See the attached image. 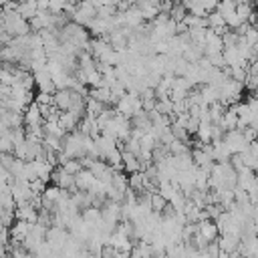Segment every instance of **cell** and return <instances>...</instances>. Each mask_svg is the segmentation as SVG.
Masks as SVG:
<instances>
[{"mask_svg": "<svg viewBox=\"0 0 258 258\" xmlns=\"http://www.w3.org/2000/svg\"><path fill=\"white\" fill-rule=\"evenodd\" d=\"M125 2H127L129 6H131V4H135V0H125Z\"/></svg>", "mask_w": 258, "mask_h": 258, "instance_id": "15", "label": "cell"}, {"mask_svg": "<svg viewBox=\"0 0 258 258\" xmlns=\"http://www.w3.org/2000/svg\"><path fill=\"white\" fill-rule=\"evenodd\" d=\"M242 38H244L246 44H250V46L258 44V32H256V26H248V30L242 34Z\"/></svg>", "mask_w": 258, "mask_h": 258, "instance_id": "12", "label": "cell"}, {"mask_svg": "<svg viewBox=\"0 0 258 258\" xmlns=\"http://www.w3.org/2000/svg\"><path fill=\"white\" fill-rule=\"evenodd\" d=\"M121 163H123V171L125 173H131V171H137L139 169V159L135 153L127 151V149H121Z\"/></svg>", "mask_w": 258, "mask_h": 258, "instance_id": "8", "label": "cell"}, {"mask_svg": "<svg viewBox=\"0 0 258 258\" xmlns=\"http://www.w3.org/2000/svg\"><path fill=\"white\" fill-rule=\"evenodd\" d=\"M52 103L58 111H67L71 105V89H56L52 93Z\"/></svg>", "mask_w": 258, "mask_h": 258, "instance_id": "7", "label": "cell"}, {"mask_svg": "<svg viewBox=\"0 0 258 258\" xmlns=\"http://www.w3.org/2000/svg\"><path fill=\"white\" fill-rule=\"evenodd\" d=\"M2 30H4V28H2V26H0V34H2Z\"/></svg>", "mask_w": 258, "mask_h": 258, "instance_id": "16", "label": "cell"}, {"mask_svg": "<svg viewBox=\"0 0 258 258\" xmlns=\"http://www.w3.org/2000/svg\"><path fill=\"white\" fill-rule=\"evenodd\" d=\"M185 12H187L185 6H183L179 0H173V4H171V8H169V18L175 20V22H179V20H183Z\"/></svg>", "mask_w": 258, "mask_h": 258, "instance_id": "11", "label": "cell"}, {"mask_svg": "<svg viewBox=\"0 0 258 258\" xmlns=\"http://www.w3.org/2000/svg\"><path fill=\"white\" fill-rule=\"evenodd\" d=\"M22 117H24V125H36V123H42V115H40V107L38 103L32 99L24 111H22Z\"/></svg>", "mask_w": 258, "mask_h": 258, "instance_id": "4", "label": "cell"}, {"mask_svg": "<svg viewBox=\"0 0 258 258\" xmlns=\"http://www.w3.org/2000/svg\"><path fill=\"white\" fill-rule=\"evenodd\" d=\"M222 141L230 147L232 153H240V151H244V149L248 147V143H250V141H246V137L242 135L240 129H228V131H224Z\"/></svg>", "mask_w": 258, "mask_h": 258, "instance_id": "2", "label": "cell"}, {"mask_svg": "<svg viewBox=\"0 0 258 258\" xmlns=\"http://www.w3.org/2000/svg\"><path fill=\"white\" fill-rule=\"evenodd\" d=\"M2 28L10 34V36H22V34H28L30 32V26H28V20L22 18L16 10H10V12H4V22H2Z\"/></svg>", "mask_w": 258, "mask_h": 258, "instance_id": "1", "label": "cell"}, {"mask_svg": "<svg viewBox=\"0 0 258 258\" xmlns=\"http://www.w3.org/2000/svg\"><path fill=\"white\" fill-rule=\"evenodd\" d=\"M34 101L38 105H50L52 103V93H44V91H38V95L34 97Z\"/></svg>", "mask_w": 258, "mask_h": 258, "instance_id": "13", "label": "cell"}, {"mask_svg": "<svg viewBox=\"0 0 258 258\" xmlns=\"http://www.w3.org/2000/svg\"><path fill=\"white\" fill-rule=\"evenodd\" d=\"M44 187H46V181H42L40 177L30 179V189H32V194H42Z\"/></svg>", "mask_w": 258, "mask_h": 258, "instance_id": "14", "label": "cell"}, {"mask_svg": "<svg viewBox=\"0 0 258 258\" xmlns=\"http://www.w3.org/2000/svg\"><path fill=\"white\" fill-rule=\"evenodd\" d=\"M133 6H137L143 20H153L159 12V0H135Z\"/></svg>", "mask_w": 258, "mask_h": 258, "instance_id": "3", "label": "cell"}, {"mask_svg": "<svg viewBox=\"0 0 258 258\" xmlns=\"http://www.w3.org/2000/svg\"><path fill=\"white\" fill-rule=\"evenodd\" d=\"M198 232L210 242V240H216L218 236H220V232H218V226H216V222L212 220V218H204V220H198Z\"/></svg>", "mask_w": 258, "mask_h": 258, "instance_id": "5", "label": "cell"}, {"mask_svg": "<svg viewBox=\"0 0 258 258\" xmlns=\"http://www.w3.org/2000/svg\"><path fill=\"white\" fill-rule=\"evenodd\" d=\"M56 123H58V127L64 131V133H69V131H73V129H77V123H79V119L67 109V111H58V117H56Z\"/></svg>", "mask_w": 258, "mask_h": 258, "instance_id": "6", "label": "cell"}, {"mask_svg": "<svg viewBox=\"0 0 258 258\" xmlns=\"http://www.w3.org/2000/svg\"><path fill=\"white\" fill-rule=\"evenodd\" d=\"M234 12H236V16L244 22V20L254 12V4H252V2H238V4L234 6Z\"/></svg>", "mask_w": 258, "mask_h": 258, "instance_id": "10", "label": "cell"}, {"mask_svg": "<svg viewBox=\"0 0 258 258\" xmlns=\"http://www.w3.org/2000/svg\"><path fill=\"white\" fill-rule=\"evenodd\" d=\"M194 135H196V139L200 143H210L212 141V123L210 121H200Z\"/></svg>", "mask_w": 258, "mask_h": 258, "instance_id": "9", "label": "cell"}]
</instances>
